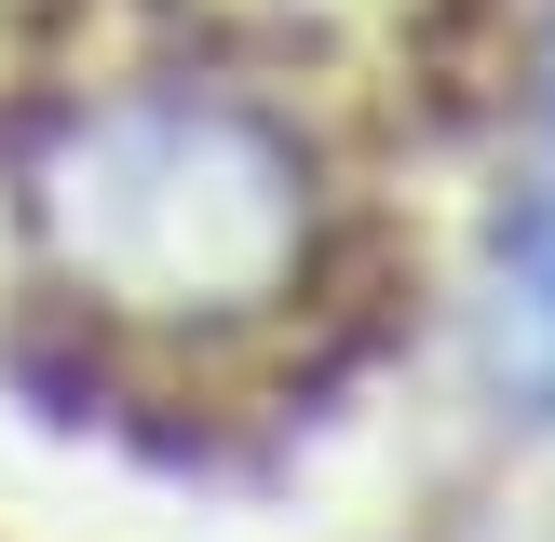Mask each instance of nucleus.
<instances>
[{
  "mask_svg": "<svg viewBox=\"0 0 555 542\" xmlns=\"http://www.w3.org/2000/svg\"><path fill=\"white\" fill-rule=\"evenodd\" d=\"M502 379L515 406H555V68H542V150L502 217Z\"/></svg>",
  "mask_w": 555,
  "mask_h": 542,
  "instance_id": "f257e3e1",
  "label": "nucleus"
}]
</instances>
